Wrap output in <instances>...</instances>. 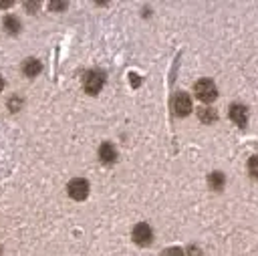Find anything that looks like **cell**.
<instances>
[{
	"instance_id": "cell-1",
	"label": "cell",
	"mask_w": 258,
	"mask_h": 256,
	"mask_svg": "<svg viewBox=\"0 0 258 256\" xmlns=\"http://www.w3.org/2000/svg\"><path fill=\"white\" fill-rule=\"evenodd\" d=\"M194 89H196V97H198L200 101H204V103H210V101H214V99H216V95H218V91H216V85H214L212 81H208V79H202V81H198Z\"/></svg>"
},
{
	"instance_id": "cell-2",
	"label": "cell",
	"mask_w": 258,
	"mask_h": 256,
	"mask_svg": "<svg viewBox=\"0 0 258 256\" xmlns=\"http://www.w3.org/2000/svg\"><path fill=\"white\" fill-rule=\"evenodd\" d=\"M172 107H174V113H176V115H182V117L188 115V113L192 111V99H190V95L184 93V91H178V93L174 95Z\"/></svg>"
},
{
	"instance_id": "cell-3",
	"label": "cell",
	"mask_w": 258,
	"mask_h": 256,
	"mask_svg": "<svg viewBox=\"0 0 258 256\" xmlns=\"http://www.w3.org/2000/svg\"><path fill=\"white\" fill-rule=\"evenodd\" d=\"M67 190H69V196L73 200H85L87 194H89V182L83 180V178H75V180L69 182V188Z\"/></svg>"
},
{
	"instance_id": "cell-4",
	"label": "cell",
	"mask_w": 258,
	"mask_h": 256,
	"mask_svg": "<svg viewBox=\"0 0 258 256\" xmlns=\"http://www.w3.org/2000/svg\"><path fill=\"white\" fill-rule=\"evenodd\" d=\"M103 83H105L103 73H99V71H91V73H87V77H85V91H87L89 95H95V93H99V91H101Z\"/></svg>"
},
{
	"instance_id": "cell-5",
	"label": "cell",
	"mask_w": 258,
	"mask_h": 256,
	"mask_svg": "<svg viewBox=\"0 0 258 256\" xmlns=\"http://www.w3.org/2000/svg\"><path fill=\"white\" fill-rule=\"evenodd\" d=\"M152 238H154V232H152V228H150L148 224H138V226L134 228V240H136L140 246H148V244L152 242Z\"/></svg>"
},
{
	"instance_id": "cell-6",
	"label": "cell",
	"mask_w": 258,
	"mask_h": 256,
	"mask_svg": "<svg viewBox=\"0 0 258 256\" xmlns=\"http://www.w3.org/2000/svg\"><path fill=\"white\" fill-rule=\"evenodd\" d=\"M230 119L236 123V125H240V127H244L246 125V121H248V115H246V107L244 105H232L230 107Z\"/></svg>"
},
{
	"instance_id": "cell-7",
	"label": "cell",
	"mask_w": 258,
	"mask_h": 256,
	"mask_svg": "<svg viewBox=\"0 0 258 256\" xmlns=\"http://www.w3.org/2000/svg\"><path fill=\"white\" fill-rule=\"evenodd\" d=\"M41 71H43V65H41V61H37V59H27L25 65H23V73H25L27 77H37Z\"/></svg>"
},
{
	"instance_id": "cell-8",
	"label": "cell",
	"mask_w": 258,
	"mask_h": 256,
	"mask_svg": "<svg viewBox=\"0 0 258 256\" xmlns=\"http://www.w3.org/2000/svg\"><path fill=\"white\" fill-rule=\"evenodd\" d=\"M99 158H101L105 164H113V162L117 160V152H115V148H113L111 144H103V146L99 148Z\"/></svg>"
},
{
	"instance_id": "cell-9",
	"label": "cell",
	"mask_w": 258,
	"mask_h": 256,
	"mask_svg": "<svg viewBox=\"0 0 258 256\" xmlns=\"http://www.w3.org/2000/svg\"><path fill=\"white\" fill-rule=\"evenodd\" d=\"M224 174L222 172H214V174H210L208 176V184H210V188L212 190H222L224 188Z\"/></svg>"
},
{
	"instance_id": "cell-10",
	"label": "cell",
	"mask_w": 258,
	"mask_h": 256,
	"mask_svg": "<svg viewBox=\"0 0 258 256\" xmlns=\"http://www.w3.org/2000/svg\"><path fill=\"white\" fill-rule=\"evenodd\" d=\"M198 117H200V121H202V123H212V121H216V119H218V113H216L214 109H210V107H204V109H200Z\"/></svg>"
},
{
	"instance_id": "cell-11",
	"label": "cell",
	"mask_w": 258,
	"mask_h": 256,
	"mask_svg": "<svg viewBox=\"0 0 258 256\" xmlns=\"http://www.w3.org/2000/svg\"><path fill=\"white\" fill-rule=\"evenodd\" d=\"M5 29H7L11 35H17V33L21 31V23H19V19H15V17H7V19H5Z\"/></svg>"
},
{
	"instance_id": "cell-12",
	"label": "cell",
	"mask_w": 258,
	"mask_h": 256,
	"mask_svg": "<svg viewBox=\"0 0 258 256\" xmlns=\"http://www.w3.org/2000/svg\"><path fill=\"white\" fill-rule=\"evenodd\" d=\"M248 172L252 174V178H258V156H252L248 162Z\"/></svg>"
},
{
	"instance_id": "cell-13",
	"label": "cell",
	"mask_w": 258,
	"mask_h": 256,
	"mask_svg": "<svg viewBox=\"0 0 258 256\" xmlns=\"http://www.w3.org/2000/svg\"><path fill=\"white\" fill-rule=\"evenodd\" d=\"M23 107V99H19V97H13L11 101H9V109L11 111H19Z\"/></svg>"
},
{
	"instance_id": "cell-14",
	"label": "cell",
	"mask_w": 258,
	"mask_h": 256,
	"mask_svg": "<svg viewBox=\"0 0 258 256\" xmlns=\"http://www.w3.org/2000/svg\"><path fill=\"white\" fill-rule=\"evenodd\" d=\"M164 256H184V252H182L180 248H168V250L164 252Z\"/></svg>"
},
{
	"instance_id": "cell-15",
	"label": "cell",
	"mask_w": 258,
	"mask_h": 256,
	"mask_svg": "<svg viewBox=\"0 0 258 256\" xmlns=\"http://www.w3.org/2000/svg\"><path fill=\"white\" fill-rule=\"evenodd\" d=\"M49 7H51L53 11H65V9H67V3H51Z\"/></svg>"
},
{
	"instance_id": "cell-16",
	"label": "cell",
	"mask_w": 258,
	"mask_h": 256,
	"mask_svg": "<svg viewBox=\"0 0 258 256\" xmlns=\"http://www.w3.org/2000/svg\"><path fill=\"white\" fill-rule=\"evenodd\" d=\"M27 9H29V11H37L39 5H37V3H27Z\"/></svg>"
},
{
	"instance_id": "cell-17",
	"label": "cell",
	"mask_w": 258,
	"mask_h": 256,
	"mask_svg": "<svg viewBox=\"0 0 258 256\" xmlns=\"http://www.w3.org/2000/svg\"><path fill=\"white\" fill-rule=\"evenodd\" d=\"M190 256H200V248H190Z\"/></svg>"
},
{
	"instance_id": "cell-18",
	"label": "cell",
	"mask_w": 258,
	"mask_h": 256,
	"mask_svg": "<svg viewBox=\"0 0 258 256\" xmlns=\"http://www.w3.org/2000/svg\"><path fill=\"white\" fill-rule=\"evenodd\" d=\"M129 81H132V83H134V85H136V87H138V85H140V79H138V75H132V79H129Z\"/></svg>"
},
{
	"instance_id": "cell-19",
	"label": "cell",
	"mask_w": 258,
	"mask_h": 256,
	"mask_svg": "<svg viewBox=\"0 0 258 256\" xmlns=\"http://www.w3.org/2000/svg\"><path fill=\"white\" fill-rule=\"evenodd\" d=\"M0 89H5V81L3 79H0Z\"/></svg>"
}]
</instances>
